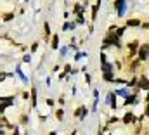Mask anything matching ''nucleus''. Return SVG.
Masks as SVG:
<instances>
[{"label":"nucleus","instance_id":"nucleus-1","mask_svg":"<svg viewBox=\"0 0 149 135\" xmlns=\"http://www.w3.org/2000/svg\"><path fill=\"white\" fill-rule=\"evenodd\" d=\"M137 59H139L141 63H146L149 59V43H142V45H141V49H139V52H137Z\"/></svg>","mask_w":149,"mask_h":135},{"label":"nucleus","instance_id":"nucleus-2","mask_svg":"<svg viewBox=\"0 0 149 135\" xmlns=\"http://www.w3.org/2000/svg\"><path fill=\"white\" fill-rule=\"evenodd\" d=\"M113 5H114V9L118 10V17H123V16H125V12H127V9H128V3H127V2H121V0H118V2H114Z\"/></svg>","mask_w":149,"mask_h":135},{"label":"nucleus","instance_id":"nucleus-3","mask_svg":"<svg viewBox=\"0 0 149 135\" xmlns=\"http://www.w3.org/2000/svg\"><path fill=\"white\" fill-rule=\"evenodd\" d=\"M135 88L149 92V78L146 74H141V76H139V81H137V87H135Z\"/></svg>","mask_w":149,"mask_h":135},{"label":"nucleus","instance_id":"nucleus-4","mask_svg":"<svg viewBox=\"0 0 149 135\" xmlns=\"http://www.w3.org/2000/svg\"><path fill=\"white\" fill-rule=\"evenodd\" d=\"M137 102H139V99H137V94H128V95L125 97L123 104H125V106H130V104H137Z\"/></svg>","mask_w":149,"mask_h":135},{"label":"nucleus","instance_id":"nucleus-5","mask_svg":"<svg viewBox=\"0 0 149 135\" xmlns=\"http://www.w3.org/2000/svg\"><path fill=\"white\" fill-rule=\"evenodd\" d=\"M125 26H130V28H137V26H142V23H141V19H139V17H134V19H127Z\"/></svg>","mask_w":149,"mask_h":135},{"label":"nucleus","instance_id":"nucleus-6","mask_svg":"<svg viewBox=\"0 0 149 135\" xmlns=\"http://www.w3.org/2000/svg\"><path fill=\"white\" fill-rule=\"evenodd\" d=\"M101 69H102V73H114L113 63H104V64H101Z\"/></svg>","mask_w":149,"mask_h":135},{"label":"nucleus","instance_id":"nucleus-7","mask_svg":"<svg viewBox=\"0 0 149 135\" xmlns=\"http://www.w3.org/2000/svg\"><path fill=\"white\" fill-rule=\"evenodd\" d=\"M134 120H135V118H134V113H127V114L121 118V121H123L125 125H130V123H134Z\"/></svg>","mask_w":149,"mask_h":135},{"label":"nucleus","instance_id":"nucleus-8","mask_svg":"<svg viewBox=\"0 0 149 135\" xmlns=\"http://www.w3.org/2000/svg\"><path fill=\"white\" fill-rule=\"evenodd\" d=\"M85 114H87V107H85V106H80V107L74 111V116H76V118H83Z\"/></svg>","mask_w":149,"mask_h":135},{"label":"nucleus","instance_id":"nucleus-9","mask_svg":"<svg viewBox=\"0 0 149 135\" xmlns=\"http://www.w3.org/2000/svg\"><path fill=\"white\" fill-rule=\"evenodd\" d=\"M104 81H114V73H102Z\"/></svg>","mask_w":149,"mask_h":135},{"label":"nucleus","instance_id":"nucleus-10","mask_svg":"<svg viewBox=\"0 0 149 135\" xmlns=\"http://www.w3.org/2000/svg\"><path fill=\"white\" fill-rule=\"evenodd\" d=\"M99 7H101L99 3H94V5H92V19L97 17V10H99Z\"/></svg>","mask_w":149,"mask_h":135},{"label":"nucleus","instance_id":"nucleus-11","mask_svg":"<svg viewBox=\"0 0 149 135\" xmlns=\"http://www.w3.org/2000/svg\"><path fill=\"white\" fill-rule=\"evenodd\" d=\"M57 47H59V36L54 35L52 36V49H57Z\"/></svg>","mask_w":149,"mask_h":135},{"label":"nucleus","instance_id":"nucleus-12","mask_svg":"<svg viewBox=\"0 0 149 135\" xmlns=\"http://www.w3.org/2000/svg\"><path fill=\"white\" fill-rule=\"evenodd\" d=\"M10 104H12V101H10V99H7V101L0 102V111H3V109H5L7 106H10Z\"/></svg>","mask_w":149,"mask_h":135},{"label":"nucleus","instance_id":"nucleus-13","mask_svg":"<svg viewBox=\"0 0 149 135\" xmlns=\"http://www.w3.org/2000/svg\"><path fill=\"white\" fill-rule=\"evenodd\" d=\"M56 116H57V120H63V118H64V111H63V109H57V111H56Z\"/></svg>","mask_w":149,"mask_h":135},{"label":"nucleus","instance_id":"nucleus-14","mask_svg":"<svg viewBox=\"0 0 149 135\" xmlns=\"http://www.w3.org/2000/svg\"><path fill=\"white\" fill-rule=\"evenodd\" d=\"M74 28V23H64V30L66 31H70V30H73Z\"/></svg>","mask_w":149,"mask_h":135},{"label":"nucleus","instance_id":"nucleus-15","mask_svg":"<svg viewBox=\"0 0 149 135\" xmlns=\"http://www.w3.org/2000/svg\"><path fill=\"white\" fill-rule=\"evenodd\" d=\"M31 102H33V104H37V92H35V88L31 90Z\"/></svg>","mask_w":149,"mask_h":135},{"label":"nucleus","instance_id":"nucleus-16","mask_svg":"<svg viewBox=\"0 0 149 135\" xmlns=\"http://www.w3.org/2000/svg\"><path fill=\"white\" fill-rule=\"evenodd\" d=\"M144 114L149 118V104H146V109H144Z\"/></svg>","mask_w":149,"mask_h":135},{"label":"nucleus","instance_id":"nucleus-17","mask_svg":"<svg viewBox=\"0 0 149 135\" xmlns=\"http://www.w3.org/2000/svg\"><path fill=\"white\" fill-rule=\"evenodd\" d=\"M64 71H66V73H71V66H70V64H66V66H64Z\"/></svg>","mask_w":149,"mask_h":135},{"label":"nucleus","instance_id":"nucleus-18","mask_svg":"<svg viewBox=\"0 0 149 135\" xmlns=\"http://www.w3.org/2000/svg\"><path fill=\"white\" fill-rule=\"evenodd\" d=\"M3 78H5V74H3V73H0V81H2Z\"/></svg>","mask_w":149,"mask_h":135},{"label":"nucleus","instance_id":"nucleus-19","mask_svg":"<svg viewBox=\"0 0 149 135\" xmlns=\"http://www.w3.org/2000/svg\"><path fill=\"white\" fill-rule=\"evenodd\" d=\"M2 134H3V132H2V130H0V135H2Z\"/></svg>","mask_w":149,"mask_h":135},{"label":"nucleus","instance_id":"nucleus-20","mask_svg":"<svg viewBox=\"0 0 149 135\" xmlns=\"http://www.w3.org/2000/svg\"><path fill=\"white\" fill-rule=\"evenodd\" d=\"M148 28H149V21H148Z\"/></svg>","mask_w":149,"mask_h":135}]
</instances>
